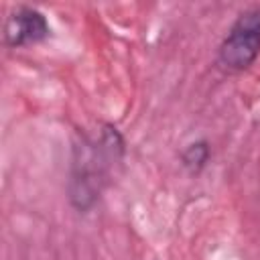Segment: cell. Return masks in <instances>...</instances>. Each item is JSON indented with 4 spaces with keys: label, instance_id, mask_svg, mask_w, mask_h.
Masks as SVG:
<instances>
[{
    "label": "cell",
    "instance_id": "obj_1",
    "mask_svg": "<svg viewBox=\"0 0 260 260\" xmlns=\"http://www.w3.org/2000/svg\"><path fill=\"white\" fill-rule=\"evenodd\" d=\"M124 138L116 126L104 124L95 136L83 134L73 146L69 201L77 211H87L100 199L110 171L124 156Z\"/></svg>",
    "mask_w": 260,
    "mask_h": 260
},
{
    "label": "cell",
    "instance_id": "obj_2",
    "mask_svg": "<svg viewBox=\"0 0 260 260\" xmlns=\"http://www.w3.org/2000/svg\"><path fill=\"white\" fill-rule=\"evenodd\" d=\"M260 55V8L242 10L217 49V63L232 73L246 71Z\"/></svg>",
    "mask_w": 260,
    "mask_h": 260
},
{
    "label": "cell",
    "instance_id": "obj_3",
    "mask_svg": "<svg viewBox=\"0 0 260 260\" xmlns=\"http://www.w3.org/2000/svg\"><path fill=\"white\" fill-rule=\"evenodd\" d=\"M51 35V26L47 16L35 8V6H16L6 22H4V45L6 47H26V45H35L45 41Z\"/></svg>",
    "mask_w": 260,
    "mask_h": 260
},
{
    "label": "cell",
    "instance_id": "obj_4",
    "mask_svg": "<svg viewBox=\"0 0 260 260\" xmlns=\"http://www.w3.org/2000/svg\"><path fill=\"white\" fill-rule=\"evenodd\" d=\"M211 158V144L209 140L205 138H197L193 142H189L183 150H181V165L191 173V175H197L201 173L207 162Z\"/></svg>",
    "mask_w": 260,
    "mask_h": 260
}]
</instances>
